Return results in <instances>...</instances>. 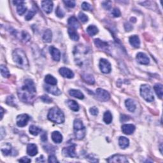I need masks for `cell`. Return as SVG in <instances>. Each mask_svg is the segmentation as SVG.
Segmentation results:
<instances>
[{
  "label": "cell",
  "mask_w": 163,
  "mask_h": 163,
  "mask_svg": "<svg viewBox=\"0 0 163 163\" xmlns=\"http://www.w3.org/2000/svg\"><path fill=\"white\" fill-rule=\"evenodd\" d=\"M36 87L35 83L31 79H26L24 85L18 89V95L20 100L24 103L33 102L36 96Z\"/></svg>",
  "instance_id": "cell-1"
},
{
  "label": "cell",
  "mask_w": 163,
  "mask_h": 163,
  "mask_svg": "<svg viewBox=\"0 0 163 163\" xmlns=\"http://www.w3.org/2000/svg\"><path fill=\"white\" fill-rule=\"evenodd\" d=\"M12 57L14 62L19 67L23 69H27L29 68V61L24 50L20 48H17L13 52Z\"/></svg>",
  "instance_id": "cell-2"
},
{
  "label": "cell",
  "mask_w": 163,
  "mask_h": 163,
  "mask_svg": "<svg viewBox=\"0 0 163 163\" xmlns=\"http://www.w3.org/2000/svg\"><path fill=\"white\" fill-rule=\"evenodd\" d=\"M47 117L49 121L56 124H62L64 122V113L57 107H53L50 109Z\"/></svg>",
  "instance_id": "cell-3"
},
{
  "label": "cell",
  "mask_w": 163,
  "mask_h": 163,
  "mask_svg": "<svg viewBox=\"0 0 163 163\" xmlns=\"http://www.w3.org/2000/svg\"><path fill=\"white\" fill-rule=\"evenodd\" d=\"M73 130L75 137L78 140H82L85 136L86 129L80 119H76L73 123Z\"/></svg>",
  "instance_id": "cell-4"
},
{
  "label": "cell",
  "mask_w": 163,
  "mask_h": 163,
  "mask_svg": "<svg viewBox=\"0 0 163 163\" xmlns=\"http://www.w3.org/2000/svg\"><path fill=\"white\" fill-rule=\"evenodd\" d=\"M140 94L143 99L148 102H152L154 100L152 88L147 84H144L141 86Z\"/></svg>",
  "instance_id": "cell-5"
},
{
  "label": "cell",
  "mask_w": 163,
  "mask_h": 163,
  "mask_svg": "<svg viewBox=\"0 0 163 163\" xmlns=\"http://www.w3.org/2000/svg\"><path fill=\"white\" fill-rule=\"evenodd\" d=\"M96 96L98 99L101 101H107L110 98V95L108 92L101 88L96 89Z\"/></svg>",
  "instance_id": "cell-6"
},
{
  "label": "cell",
  "mask_w": 163,
  "mask_h": 163,
  "mask_svg": "<svg viewBox=\"0 0 163 163\" xmlns=\"http://www.w3.org/2000/svg\"><path fill=\"white\" fill-rule=\"evenodd\" d=\"M100 68L101 72L103 73H109L112 70L111 64L105 59H101L100 61Z\"/></svg>",
  "instance_id": "cell-7"
},
{
  "label": "cell",
  "mask_w": 163,
  "mask_h": 163,
  "mask_svg": "<svg viewBox=\"0 0 163 163\" xmlns=\"http://www.w3.org/2000/svg\"><path fill=\"white\" fill-rule=\"evenodd\" d=\"M29 119H30L29 116L27 114H26V113L19 115L17 117V119H16L17 125L20 128L24 127V126H26L27 124Z\"/></svg>",
  "instance_id": "cell-8"
},
{
  "label": "cell",
  "mask_w": 163,
  "mask_h": 163,
  "mask_svg": "<svg viewBox=\"0 0 163 163\" xmlns=\"http://www.w3.org/2000/svg\"><path fill=\"white\" fill-rule=\"evenodd\" d=\"M106 161L108 162H120V163H128V160L125 155L121 154H115L110 157Z\"/></svg>",
  "instance_id": "cell-9"
},
{
  "label": "cell",
  "mask_w": 163,
  "mask_h": 163,
  "mask_svg": "<svg viewBox=\"0 0 163 163\" xmlns=\"http://www.w3.org/2000/svg\"><path fill=\"white\" fill-rule=\"evenodd\" d=\"M63 154L65 157H70V158H75L76 156V153L75 152V145H70L68 147H65L62 150Z\"/></svg>",
  "instance_id": "cell-10"
},
{
  "label": "cell",
  "mask_w": 163,
  "mask_h": 163,
  "mask_svg": "<svg viewBox=\"0 0 163 163\" xmlns=\"http://www.w3.org/2000/svg\"><path fill=\"white\" fill-rule=\"evenodd\" d=\"M136 60L141 64L147 65L150 63V59L143 52H139L136 55Z\"/></svg>",
  "instance_id": "cell-11"
},
{
  "label": "cell",
  "mask_w": 163,
  "mask_h": 163,
  "mask_svg": "<svg viewBox=\"0 0 163 163\" xmlns=\"http://www.w3.org/2000/svg\"><path fill=\"white\" fill-rule=\"evenodd\" d=\"M59 72L60 75L64 78H73L74 77V73H73L72 70H70L69 68H61L59 70Z\"/></svg>",
  "instance_id": "cell-12"
},
{
  "label": "cell",
  "mask_w": 163,
  "mask_h": 163,
  "mask_svg": "<svg viewBox=\"0 0 163 163\" xmlns=\"http://www.w3.org/2000/svg\"><path fill=\"white\" fill-rule=\"evenodd\" d=\"M14 35L19 38L20 40H22V42H29L31 39L29 33L26 31L18 32L17 31H14Z\"/></svg>",
  "instance_id": "cell-13"
},
{
  "label": "cell",
  "mask_w": 163,
  "mask_h": 163,
  "mask_svg": "<svg viewBox=\"0 0 163 163\" xmlns=\"http://www.w3.org/2000/svg\"><path fill=\"white\" fill-rule=\"evenodd\" d=\"M42 7L43 10H44L47 14H50L52 11L53 9V2L51 1H48V0H46V1H42Z\"/></svg>",
  "instance_id": "cell-14"
},
{
  "label": "cell",
  "mask_w": 163,
  "mask_h": 163,
  "mask_svg": "<svg viewBox=\"0 0 163 163\" xmlns=\"http://www.w3.org/2000/svg\"><path fill=\"white\" fill-rule=\"evenodd\" d=\"M49 52L52 56V59L56 61H59L61 59V52L57 48L54 47V46H51L49 48Z\"/></svg>",
  "instance_id": "cell-15"
},
{
  "label": "cell",
  "mask_w": 163,
  "mask_h": 163,
  "mask_svg": "<svg viewBox=\"0 0 163 163\" xmlns=\"http://www.w3.org/2000/svg\"><path fill=\"white\" fill-rule=\"evenodd\" d=\"M136 127L133 124H124L122 126V131L123 133L125 134L130 135L134 133L135 131Z\"/></svg>",
  "instance_id": "cell-16"
},
{
  "label": "cell",
  "mask_w": 163,
  "mask_h": 163,
  "mask_svg": "<svg viewBox=\"0 0 163 163\" xmlns=\"http://www.w3.org/2000/svg\"><path fill=\"white\" fill-rule=\"evenodd\" d=\"M45 89L48 93L55 95V96H59L61 94V91L56 87V85H45Z\"/></svg>",
  "instance_id": "cell-17"
},
{
  "label": "cell",
  "mask_w": 163,
  "mask_h": 163,
  "mask_svg": "<svg viewBox=\"0 0 163 163\" xmlns=\"http://www.w3.org/2000/svg\"><path fill=\"white\" fill-rule=\"evenodd\" d=\"M27 153L30 156H35L38 153L37 146L34 143H29L27 147Z\"/></svg>",
  "instance_id": "cell-18"
},
{
  "label": "cell",
  "mask_w": 163,
  "mask_h": 163,
  "mask_svg": "<svg viewBox=\"0 0 163 163\" xmlns=\"http://www.w3.org/2000/svg\"><path fill=\"white\" fill-rule=\"evenodd\" d=\"M52 141L56 143H60L63 141V135L59 131H54L51 134Z\"/></svg>",
  "instance_id": "cell-19"
},
{
  "label": "cell",
  "mask_w": 163,
  "mask_h": 163,
  "mask_svg": "<svg viewBox=\"0 0 163 163\" xmlns=\"http://www.w3.org/2000/svg\"><path fill=\"white\" fill-rule=\"evenodd\" d=\"M130 44L134 48H139L140 46V40L137 35L131 36L129 39Z\"/></svg>",
  "instance_id": "cell-20"
},
{
  "label": "cell",
  "mask_w": 163,
  "mask_h": 163,
  "mask_svg": "<svg viewBox=\"0 0 163 163\" xmlns=\"http://www.w3.org/2000/svg\"><path fill=\"white\" fill-rule=\"evenodd\" d=\"M125 104L126 108H127V109L131 112H134L136 108V104H135L134 101L131 99L126 100Z\"/></svg>",
  "instance_id": "cell-21"
},
{
  "label": "cell",
  "mask_w": 163,
  "mask_h": 163,
  "mask_svg": "<svg viewBox=\"0 0 163 163\" xmlns=\"http://www.w3.org/2000/svg\"><path fill=\"white\" fill-rule=\"evenodd\" d=\"M68 23L69 25L72 27V28L74 29H78L80 27V24L78 23V21L75 16H72L70 17L68 20Z\"/></svg>",
  "instance_id": "cell-22"
},
{
  "label": "cell",
  "mask_w": 163,
  "mask_h": 163,
  "mask_svg": "<svg viewBox=\"0 0 163 163\" xmlns=\"http://www.w3.org/2000/svg\"><path fill=\"white\" fill-rule=\"evenodd\" d=\"M69 94L70 96L77 98L79 100H83L84 98V95L83 94L81 91L79 90H76V89H72L69 91Z\"/></svg>",
  "instance_id": "cell-23"
},
{
  "label": "cell",
  "mask_w": 163,
  "mask_h": 163,
  "mask_svg": "<svg viewBox=\"0 0 163 163\" xmlns=\"http://www.w3.org/2000/svg\"><path fill=\"white\" fill-rule=\"evenodd\" d=\"M66 103L68 106L70 108V109L72 110L73 112H78L80 109L79 105L75 101L71 100H68Z\"/></svg>",
  "instance_id": "cell-24"
},
{
  "label": "cell",
  "mask_w": 163,
  "mask_h": 163,
  "mask_svg": "<svg viewBox=\"0 0 163 163\" xmlns=\"http://www.w3.org/2000/svg\"><path fill=\"white\" fill-rule=\"evenodd\" d=\"M119 146L121 147V149H124L129 146L130 145V140L128 138L124 136H121L119 139Z\"/></svg>",
  "instance_id": "cell-25"
},
{
  "label": "cell",
  "mask_w": 163,
  "mask_h": 163,
  "mask_svg": "<svg viewBox=\"0 0 163 163\" xmlns=\"http://www.w3.org/2000/svg\"><path fill=\"white\" fill-rule=\"evenodd\" d=\"M45 82L46 84L50 85H56L57 84V79L51 75H47L45 76Z\"/></svg>",
  "instance_id": "cell-26"
},
{
  "label": "cell",
  "mask_w": 163,
  "mask_h": 163,
  "mask_svg": "<svg viewBox=\"0 0 163 163\" xmlns=\"http://www.w3.org/2000/svg\"><path fill=\"white\" fill-rule=\"evenodd\" d=\"M94 44L96 45V47L102 49V50H107L108 47V44L106 42L101 40L100 39L95 40Z\"/></svg>",
  "instance_id": "cell-27"
},
{
  "label": "cell",
  "mask_w": 163,
  "mask_h": 163,
  "mask_svg": "<svg viewBox=\"0 0 163 163\" xmlns=\"http://www.w3.org/2000/svg\"><path fill=\"white\" fill-rule=\"evenodd\" d=\"M12 148L11 145H10L9 143L4 144V145L2 147V148L1 149V152L4 155H10L12 153Z\"/></svg>",
  "instance_id": "cell-28"
},
{
  "label": "cell",
  "mask_w": 163,
  "mask_h": 163,
  "mask_svg": "<svg viewBox=\"0 0 163 163\" xmlns=\"http://www.w3.org/2000/svg\"><path fill=\"white\" fill-rule=\"evenodd\" d=\"M68 35L70 36V38L73 41H78L79 40V35L78 33L73 28H69L68 31Z\"/></svg>",
  "instance_id": "cell-29"
},
{
  "label": "cell",
  "mask_w": 163,
  "mask_h": 163,
  "mask_svg": "<svg viewBox=\"0 0 163 163\" xmlns=\"http://www.w3.org/2000/svg\"><path fill=\"white\" fill-rule=\"evenodd\" d=\"M82 78L85 81V82H86L88 84L93 85L95 83V80L93 77V76L91 74L82 75Z\"/></svg>",
  "instance_id": "cell-30"
},
{
  "label": "cell",
  "mask_w": 163,
  "mask_h": 163,
  "mask_svg": "<svg viewBox=\"0 0 163 163\" xmlns=\"http://www.w3.org/2000/svg\"><path fill=\"white\" fill-rule=\"evenodd\" d=\"M52 33L50 29L46 30L43 35V40L46 43H50L52 41Z\"/></svg>",
  "instance_id": "cell-31"
},
{
  "label": "cell",
  "mask_w": 163,
  "mask_h": 163,
  "mask_svg": "<svg viewBox=\"0 0 163 163\" xmlns=\"http://www.w3.org/2000/svg\"><path fill=\"white\" fill-rule=\"evenodd\" d=\"M153 89L155 92L156 94L158 95V96L159 98H162V94H163V89H162V85L161 84H157L153 87Z\"/></svg>",
  "instance_id": "cell-32"
},
{
  "label": "cell",
  "mask_w": 163,
  "mask_h": 163,
  "mask_svg": "<svg viewBox=\"0 0 163 163\" xmlns=\"http://www.w3.org/2000/svg\"><path fill=\"white\" fill-rule=\"evenodd\" d=\"M29 133L31 134L33 136H37L40 133H41L42 130L38 126L32 125L29 127Z\"/></svg>",
  "instance_id": "cell-33"
},
{
  "label": "cell",
  "mask_w": 163,
  "mask_h": 163,
  "mask_svg": "<svg viewBox=\"0 0 163 163\" xmlns=\"http://www.w3.org/2000/svg\"><path fill=\"white\" fill-rule=\"evenodd\" d=\"M86 30H87V32L89 34V35H90L91 36L96 35L98 33V29L97 28V27L94 25H90L89 26H88Z\"/></svg>",
  "instance_id": "cell-34"
},
{
  "label": "cell",
  "mask_w": 163,
  "mask_h": 163,
  "mask_svg": "<svg viewBox=\"0 0 163 163\" xmlns=\"http://www.w3.org/2000/svg\"><path fill=\"white\" fill-rule=\"evenodd\" d=\"M112 115L111 112L110 111H106L105 113H104V115H103V121L104 122L106 123L107 124H109L110 123L112 122Z\"/></svg>",
  "instance_id": "cell-35"
},
{
  "label": "cell",
  "mask_w": 163,
  "mask_h": 163,
  "mask_svg": "<svg viewBox=\"0 0 163 163\" xmlns=\"http://www.w3.org/2000/svg\"><path fill=\"white\" fill-rule=\"evenodd\" d=\"M26 10H27V8L26 6L24 5V2L17 6V12L18 14L20 15H23L26 12Z\"/></svg>",
  "instance_id": "cell-36"
},
{
  "label": "cell",
  "mask_w": 163,
  "mask_h": 163,
  "mask_svg": "<svg viewBox=\"0 0 163 163\" xmlns=\"http://www.w3.org/2000/svg\"><path fill=\"white\" fill-rule=\"evenodd\" d=\"M0 68H1V74L4 78H8L10 76V72H9V70L7 68V66L4 65H1Z\"/></svg>",
  "instance_id": "cell-37"
},
{
  "label": "cell",
  "mask_w": 163,
  "mask_h": 163,
  "mask_svg": "<svg viewBox=\"0 0 163 163\" xmlns=\"http://www.w3.org/2000/svg\"><path fill=\"white\" fill-rule=\"evenodd\" d=\"M78 18H79V19L84 23H87L88 20H89V18H88L87 15H86L85 14L82 13V12H80V13H79Z\"/></svg>",
  "instance_id": "cell-38"
},
{
  "label": "cell",
  "mask_w": 163,
  "mask_h": 163,
  "mask_svg": "<svg viewBox=\"0 0 163 163\" xmlns=\"http://www.w3.org/2000/svg\"><path fill=\"white\" fill-rule=\"evenodd\" d=\"M35 14H36V11H35L34 10H30L28 13H27V14L26 15V17H25L26 20L29 21L31 19H32L33 17H34V15H35Z\"/></svg>",
  "instance_id": "cell-39"
},
{
  "label": "cell",
  "mask_w": 163,
  "mask_h": 163,
  "mask_svg": "<svg viewBox=\"0 0 163 163\" xmlns=\"http://www.w3.org/2000/svg\"><path fill=\"white\" fill-rule=\"evenodd\" d=\"M81 7H82V10H84L85 11H89V10H92L91 5L89 3H87V2L82 3Z\"/></svg>",
  "instance_id": "cell-40"
},
{
  "label": "cell",
  "mask_w": 163,
  "mask_h": 163,
  "mask_svg": "<svg viewBox=\"0 0 163 163\" xmlns=\"http://www.w3.org/2000/svg\"><path fill=\"white\" fill-rule=\"evenodd\" d=\"M63 3L69 8H74L76 5L75 1H71V0H67V1H63Z\"/></svg>",
  "instance_id": "cell-41"
},
{
  "label": "cell",
  "mask_w": 163,
  "mask_h": 163,
  "mask_svg": "<svg viewBox=\"0 0 163 163\" xmlns=\"http://www.w3.org/2000/svg\"><path fill=\"white\" fill-rule=\"evenodd\" d=\"M7 103L8 104V105L10 106H15V98L14 97V96H10L7 98Z\"/></svg>",
  "instance_id": "cell-42"
},
{
  "label": "cell",
  "mask_w": 163,
  "mask_h": 163,
  "mask_svg": "<svg viewBox=\"0 0 163 163\" xmlns=\"http://www.w3.org/2000/svg\"><path fill=\"white\" fill-rule=\"evenodd\" d=\"M56 14L57 16L59 18H63L64 16V13L63 10L59 7H57V8H56Z\"/></svg>",
  "instance_id": "cell-43"
},
{
  "label": "cell",
  "mask_w": 163,
  "mask_h": 163,
  "mask_svg": "<svg viewBox=\"0 0 163 163\" xmlns=\"http://www.w3.org/2000/svg\"><path fill=\"white\" fill-rule=\"evenodd\" d=\"M112 14L113 15V17H119L121 16V11L119 10V9L117 8H115L113 9V10L112 12Z\"/></svg>",
  "instance_id": "cell-44"
},
{
  "label": "cell",
  "mask_w": 163,
  "mask_h": 163,
  "mask_svg": "<svg viewBox=\"0 0 163 163\" xmlns=\"http://www.w3.org/2000/svg\"><path fill=\"white\" fill-rule=\"evenodd\" d=\"M103 7L104 9H106L107 10H110L112 8V3L111 1H104L102 3Z\"/></svg>",
  "instance_id": "cell-45"
},
{
  "label": "cell",
  "mask_w": 163,
  "mask_h": 163,
  "mask_svg": "<svg viewBox=\"0 0 163 163\" xmlns=\"http://www.w3.org/2000/svg\"><path fill=\"white\" fill-rule=\"evenodd\" d=\"M40 98L44 103H52V100L51 99V98H49V96H46V95H44V96H42Z\"/></svg>",
  "instance_id": "cell-46"
},
{
  "label": "cell",
  "mask_w": 163,
  "mask_h": 163,
  "mask_svg": "<svg viewBox=\"0 0 163 163\" xmlns=\"http://www.w3.org/2000/svg\"><path fill=\"white\" fill-rule=\"evenodd\" d=\"M89 112H90L91 114L93 115H97L98 114V112H99V110L96 107H92L89 109Z\"/></svg>",
  "instance_id": "cell-47"
},
{
  "label": "cell",
  "mask_w": 163,
  "mask_h": 163,
  "mask_svg": "<svg viewBox=\"0 0 163 163\" xmlns=\"http://www.w3.org/2000/svg\"><path fill=\"white\" fill-rule=\"evenodd\" d=\"M48 162H52V163L59 162V161H57L56 157L55 156V155H51L49 156Z\"/></svg>",
  "instance_id": "cell-48"
},
{
  "label": "cell",
  "mask_w": 163,
  "mask_h": 163,
  "mask_svg": "<svg viewBox=\"0 0 163 163\" xmlns=\"http://www.w3.org/2000/svg\"><path fill=\"white\" fill-rule=\"evenodd\" d=\"M124 27H125V29L126 31H130L132 29H133V26L131 25L130 23H125L124 24Z\"/></svg>",
  "instance_id": "cell-49"
},
{
  "label": "cell",
  "mask_w": 163,
  "mask_h": 163,
  "mask_svg": "<svg viewBox=\"0 0 163 163\" xmlns=\"http://www.w3.org/2000/svg\"><path fill=\"white\" fill-rule=\"evenodd\" d=\"M31 161V159L27 158V157H24V158L19 159V162H30Z\"/></svg>",
  "instance_id": "cell-50"
},
{
  "label": "cell",
  "mask_w": 163,
  "mask_h": 163,
  "mask_svg": "<svg viewBox=\"0 0 163 163\" xmlns=\"http://www.w3.org/2000/svg\"><path fill=\"white\" fill-rule=\"evenodd\" d=\"M41 140L42 141H44V142H45V141H46L47 140V133H44V134H43L42 136H41Z\"/></svg>",
  "instance_id": "cell-51"
},
{
  "label": "cell",
  "mask_w": 163,
  "mask_h": 163,
  "mask_svg": "<svg viewBox=\"0 0 163 163\" xmlns=\"http://www.w3.org/2000/svg\"><path fill=\"white\" fill-rule=\"evenodd\" d=\"M44 155H41L40 158H37L36 159V162H45V159H44Z\"/></svg>",
  "instance_id": "cell-52"
},
{
  "label": "cell",
  "mask_w": 163,
  "mask_h": 163,
  "mask_svg": "<svg viewBox=\"0 0 163 163\" xmlns=\"http://www.w3.org/2000/svg\"><path fill=\"white\" fill-rule=\"evenodd\" d=\"M24 1H13V3L15 5H16V6H17V5H20V4H21V3H24Z\"/></svg>",
  "instance_id": "cell-53"
},
{
  "label": "cell",
  "mask_w": 163,
  "mask_h": 163,
  "mask_svg": "<svg viewBox=\"0 0 163 163\" xmlns=\"http://www.w3.org/2000/svg\"><path fill=\"white\" fill-rule=\"evenodd\" d=\"M5 130H4V128H1V140H2L4 137L3 133H5Z\"/></svg>",
  "instance_id": "cell-54"
},
{
  "label": "cell",
  "mask_w": 163,
  "mask_h": 163,
  "mask_svg": "<svg viewBox=\"0 0 163 163\" xmlns=\"http://www.w3.org/2000/svg\"><path fill=\"white\" fill-rule=\"evenodd\" d=\"M1 120L3 117V113H4V110L2 107H1Z\"/></svg>",
  "instance_id": "cell-55"
}]
</instances>
